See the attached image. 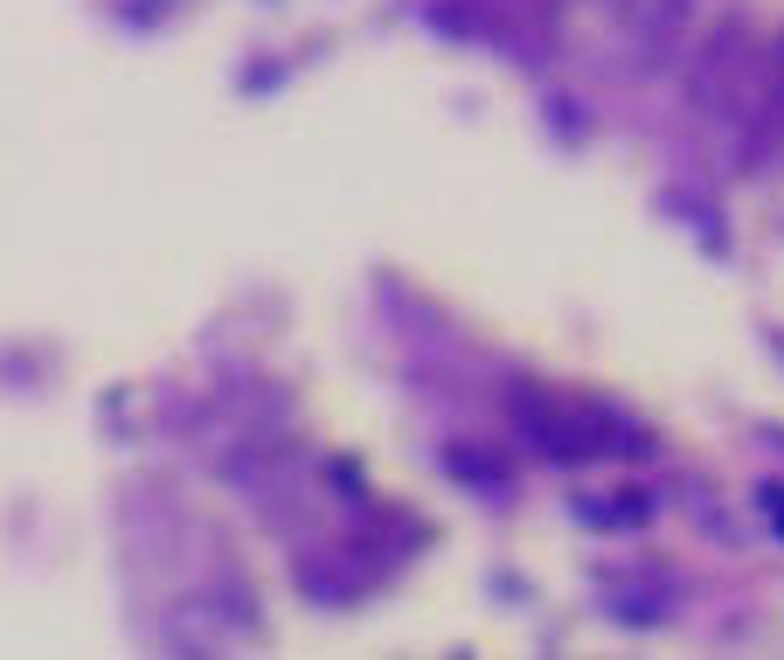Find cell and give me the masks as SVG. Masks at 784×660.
<instances>
[]
</instances>
